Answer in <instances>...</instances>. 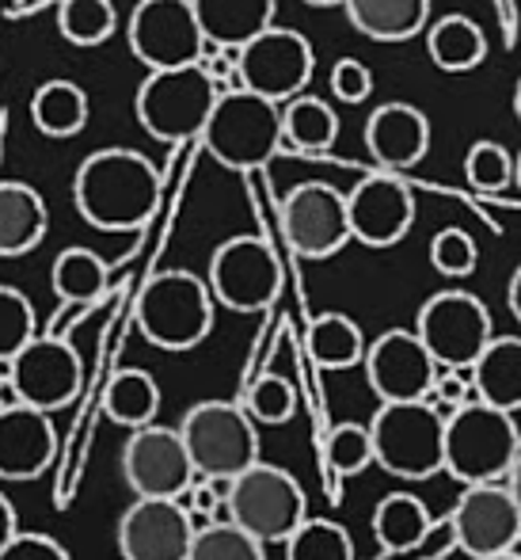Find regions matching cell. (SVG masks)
I'll return each instance as SVG.
<instances>
[{"instance_id":"6da1fadb","label":"cell","mask_w":521,"mask_h":560,"mask_svg":"<svg viewBox=\"0 0 521 560\" xmlns=\"http://www.w3.org/2000/svg\"><path fill=\"white\" fill-rule=\"evenodd\" d=\"M164 179L138 149H96L73 176L76 214L104 233H138L161 207Z\"/></svg>"},{"instance_id":"7a4b0ae2","label":"cell","mask_w":521,"mask_h":560,"mask_svg":"<svg viewBox=\"0 0 521 560\" xmlns=\"http://www.w3.org/2000/svg\"><path fill=\"white\" fill-rule=\"evenodd\" d=\"M521 450V431L514 412L469 400L446 416V435H441V472H449L461 485H487L502 480Z\"/></svg>"},{"instance_id":"3957f363","label":"cell","mask_w":521,"mask_h":560,"mask_svg":"<svg viewBox=\"0 0 521 560\" xmlns=\"http://www.w3.org/2000/svg\"><path fill=\"white\" fill-rule=\"evenodd\" d=\"M199 138L221 168L256 172L282 149V104L248 89H225Z\"/></svg>"},{"instance_id":"277c9868","label":"cell","mask_w":521,"mask_h":560,"mask_svg":"<svg viewBox=\"0 0 521 560\" xmlns=\"http://www.w3.org/2000/svg\"><path fill=\"white\" fill-rule=\"evenodd\" d=\"M213 294L206 279L171 267L141 287L138 294V332L161 351H191L213 332Z\"/></svg>"},{"instance_id":"5b68a950","label":"cell","mask_w":521,"mask_h":560,"mask_svg":"<svg viewBox=\"0 0 521 560\" xmlns=\"http://www.w3.org/2000/svg\"><path fill=\"white\" fill-rule=\"evenodd\" d=\"M446 416L430 400H384L369 420L374 465L400 480H430L441 472Z\"/></svg>"},{"instance_id":"8992f818","label":"cell","mask_w":521,"mask_h":560,"mask_svg":"<svg viewBox=\"0 0 521 560\" xmlns=\"http://www.w3.org/2000/svg\"><path fill=\"white\" fill-rule=\"evenodd\" d=\"M213 104H217V84L202 69V61H194L176 69H149L133 96V115L156 141H191L202 133Z\"/></svg>"},{"instance_id":"52a82bcc","label":"cell","mask_w":521,"mask_h":560,"mask_svg":"<svg viewBox=\"0 0 521 560\" xmlns=\"http://www.w3.org/2000/svg\"><path fill=\"white\" fill-rule=\"evenodd\" d=\"M228 508H233V523L263 546L286 541L309 518V500H305L301 480L282 465L263 462V457L233 477Z\"/></svg>"},{"instance_id":"ba28073f","label":"cell","mask_w":521,"mask_h":560,"mask_svg":"<svg viewBox=\"0 0 521 560\" xmlns=\"http://www.w3.org/2000/svg\"><path fill=\"white\" fill-rule=\"evenodd\" d=\"M199 477H236L259 462V423L233 400H202L179 423Z\"/></svg>"},{"instance_id":"9c48e42d","label":"cell","mask_w":521,"mask_h":560,"mask_svg":"<svg viewBox=\"0 0 521 560\" xmlns=\"http://www.w3.org/2000/svg\"><path fill=\"white\" fill-rule=\"evenodd\" d=\"M415 336L441 370H469L495 336L492 313L469 290H441L426 298L415 317Z\"/></svg>"},{"instance_id":"30bf717a","label":"cell","mask_w":521,"mask_h":560,"mask_svg":"<svg viewBox=\"0 0 521 560\" xmlns=\"http://www.w3.org/2000/svg\"><path fill=\"white\" fill-rule=\"evenodd\" d=\"M206 287L233 313H263L282 294V264L263 236H228L210 256Z\"/></svg>"},{"instance_id":"8fae6325","label":"cell","mask_w":521,"mask_h":560,"mask_svg":"<svg viewBox=\"0 0 521 560\" xmlns=\"http://www.w3.org/2000/svg\"><path fill=\"white\" fill-rule=\"evenodd\" d=\"M316 73V54L309 38L294 27H267L236 50V81L240 89L267 96L274 104L301 96Z\"/></svg>"},{"instance_id":"7c38bea8","label":"cell","mask_w":521,"mask_h":560,"mask_svg":"<svg viewBox=\"0 0 521 560\" xmlns=\"http://www.w3.org/2000/svg\"><path fill=\"white\" fill-rule=\"evenodd\" d=\"M126 38L145 69L194 66L206 54V35L191 0H138L126 23Z\"/></svg>"},{"instance_id":"4fadbf2b","label":"cell","mask_w":521,"mask_h":560,"mask_svg":"<svg viewBox=\"0 0 521 560\" xmlns=\"http://www.w3.org/2000/svg\"><path fill=\"white\" fill-rule=\"evenodd\" d=\"M8 377L20 389V400L43 412H61L76 400L84 385V362L66 336H35L20 354L8 362Z\"/></svg>"},{"instance_id":"5bb4252c","label":"cell","mask_w":521,"mask_h":560,"mask_svg":"<svg viewBox=\"0 0 521 560\" xmlns=\"http://www.w3.org/2000/svg\"><path fill=\"white\" fill-rule=\"evenodd\" d=\"M449 530H453L457 549L472 560L510 553L521 541V508L502 480L464 485L461 500L449 515Z\"/></svg>"},{"instance_id":"9a60e30c","label":"cell","mask_w":521,"mask_h":560,"mask_svg":"<svg viewBox=\"0 0 521 560\" xmlns=\"http://www.w3.org/2000/svg\"><path fill=\"white\" fill-rule=\"evenodd\" d=\"M122 477L141 500H179L199 472H194L179 431L145 423V428H133L126 439Z\"/></svg>"},{"instance_id":"2e32d148","label":"cell","mask_w":521,"mask_h":560,"mask_svg":"<svg viewBox=\"0 0 521 560\" xmlns=\"http://www.w3.org/2000/svg\"><path fill=\"white\" fill-rule=\"evenodd\" d=\"M282 233L289 248L301 259H328L351 244V222H346V195L331 184L309 179L297 184L282 199Z\"/></svg>"},{"instance_id":"e0dca14e","label":"cell","mask_w":521,"mask_h":560,"mask_svg":"<svg viewBox=\"0 0 521 560\" xmlns=\"http://www.w3.org/2000/svg\"><path fill=\"white\" fill-rule=\"evenodd\" d=\"M346 222H351V241L366 248H392L415 225V195L392 172H374L346 195Z\"/></svg>"},{"instance_id":"ac0fdd59","label":"cell","mask_w":521,"mask_h":560,"mask_svg":"<svg viewBox=\"0 0 521 560\" xmlns=\"http://www.w3.org/2000/svg\"><path fill=\"white\" fill-rule=\"evenodd\" d=\"M366 377L377 400H423L430 393L434 377H438V362L415 336V328H389L366 343Z\"/></svg>"},{"instance_id":"d6986e66","label":"cell","mask_w":521,"mask_h":560,"mask_svg":"<svg viewBox=\"0 0 521 560\" xmlns=\"http://www.w3.org/2000/svg\"><path fill=\"white\" fill-rule=\"evenodd\" d=\"M194 538L191 511L179 500H133L118 518L122 560H187Z\"/></svg>"},{"instance_id":"ffe728a7","label":"cell","mask_w":521,"mask_h":560,"mask_svg":"<svg viewBox=\"0 0 521 560\" xmlns=\"http://www.w3.org/2000/svg\"><path fill=\"white\" fill-rule=\"evenodd\" d=\"M58 431L50 412L31 405L0 408V480H38L54 465Z\"/></svg>"},{"instance_id":"44dd1931","label":"cell","mask_w":521,"mask_h":560,"mask_svg":"<svg viewBox=\"0 0 521 560\" xmlns=\"http://www.w3.org/2000/svg\"><path fill=\"white\" fill-rule=\"evenodd\" d=\"M430 149V118L415 104L392 100L381 104L366 118V153L381 164L384 172L415 168Z\"/></svg>"},{"instance_id":"7402d4cb","label":"cell","mask_w":521,"mask_h":560,"mask_svg":"<svg viewBox=\"0 0 521 560\" xmlns=\"http://www.w3.org/2000/svg\"><path fill=\"white\" fill-rule=\"evenodd\" d=\"M50 214L43 195L23 179H0V256H27L43 244Z\"/></svg>"},{"instance_id":"603a6c76","label":"cell","mask_w":521,"mask_h":560,"mask_svg":"<svg viewBox=\"0 0 521 560\" xmlns=\"http://www.w3.org/2000/svg\"><path fill=\"white\" fill-rule=\"evenodd\" d=\"M191 8L210 46L240 50L248 38L271 27L279 0H191Z\"/></svg>"},{"instance_id":"cb8c5ba5","label":"cell","mask_w":521,"mask_h":560,"mask_svg":"<svg viewBox=\"0 0 521 560\" xmlns=\"http://www.w3.org/2000/svg\"><path fill=\"white\" fill-rule=\"evenodd\" d=\"M469 382L479 400L518 412L521 408V336H492V343L479 351L469 366Z\"/></svg>"},{"instance_id":"d4e9b609","label":"cell","mask_w":521,"mask_h":560,"mask_svg":"<svg viewBox=\"0 0 521 560\" xmlns=\"http://www.w3.org/2000/svg\"><path fill=\"white\" fill-rule=\"evenodd\" d=\"M346 20L374 43H407L430 23V0H343Z\"/></svg>"},{"instance_id":"484cf974","label":"cell","mask_w":521,"mask_h":560,"mask_svg":"<svg viewBox=\"0 0 521 560\" xmlns=\"http://www.w3.org/2000/svg\"><path fill=\"white\" fill-rule=\"evenodd\" d=\"M426 54L441 73H472L487 58V35L472 15L449 12L426 23Z\"/></svg>"},{"instance_id":"4316f807","label":"cell","mask_w":521,"mask_h":560,"mask_svg":"<svg viewBox=\"0 0 521 560\" xmlns=\"http://www.w3.org/2000/svg\"><path fill=\"white\" fill-rule=\"evenodd\" d=\"M88 92L76 81H66V77L43 81L31 96V122L43 138H76L88 126Z\"/></svg>"},{"instance_id":"83f0119b","label":"cell","mask_w":521,"mask_h":560,"mask_svg":"<svg viewBox=\"0 0 521 560\" xmlns=\"http://www.w3.org/2000/svg\"><path fill=\"white\" fill-rule=\"evenodd\" d=\"M339 141V115L320 96H294L282 104V145L305 156L328 153Z\"/></svg>"},{"instance_id":"f1b7e54d","label":"cell","mask_w":521,"mask_h":560,"mask_svg":"<svg viewBox=\"0 0 521 560\" xmlns=\"http://www.w3.org/2000/svg\"><path fill=\"white\" fill-rule=\"evenodd\" d=\"M434 530L426 503L412 492H389L374 508V538L384 553H407Z\"/></svg>"},{"instance_id":"f546056e","label":"cell","mask_w":521,"mask_h":560,"mask_svg":"<svg viewBox=\"0 0 521 560\" xmlns=\"http://www.w3.org/2000/svg\"><path fill=\"white\" fill-rule=\"evenodd\" d=\"M161 412V385L149 370H118L104 389V416L118 428H145Z\"/></svg>"},{"instance_id":"4dcf8cb0","label":"cell","mask_w":521,"mask_h":560,"mask_svg":"<svg viewBox=\"0 0 521 560\" xmlns=\"http://www.w3.org/2000/svg\"><path fill=\"white\" fill-rule=\"evenodd\" d=\"M110 271L104 256H96L92 248H66L50 267V287L61 298V305H96L107 294Z\"/></svg>"},{"instance_id":"1f68e13d","label":"cell","mask_w":521,"mask_h":560,"mask_svg":"<svg viewBox=\"0 0 521 560\" xmlns=\"http://www.w3.org/2000/svg\"><path fill=\"white\" fill-rule=\"evenodd\" d=\"M305 347L320 370H351L366 359V336L346 313H320L305 332Z\"/></svg>"},{"instance_id":"d6a6232c","label":"cell","mask_w":521,"mask_h":560,"mask_svg":"<svg viewBox=\"0 0 521 560\" xmlns=\"http://www.w3.org/2000/svg\"><path fill=\"white\" fill-rule=\"evenodd\" d=\"M118 27L115 0H61L58 8V31L69 46H104Z\"/></svg>"},{"instance_id":"836d02e7","label":"cell","mask_w":521,"mask_h":560,"mask_svg":"<svg viewBox=\"0 0 521 560\" xmlns=\"http://www.w3.org/2000/svg\"><path fill=\"white\" fill-rule=\"evenodd\" d=\"M286 560H354V541L331 518H305L286 538Z\"/></svg>"},{"instance_id":"e575fe53","label":"cell","mask_w":521,"mask_h":560,"mask_svg":"<svg viewBox=\"0 0 521 560\" xmlns=\"http://www.w3.org/2000/svg\"><path fill=\"white\" fill-rule=\"evenodd\" d=\"M187 560H267V553L263 541L236 523H206L202 530H194Z\"/></svg>"},{"instance_id":"d590c367","label":"cell","mask_w":521,"mask_h":560,"mask_svg":"<svg viewBox=\"0 0 521 560\" xmlns=\"http://www.w3.org/2000/svg\"><path fill=\"white\" fill-rule=\"evenodd\" d=\"M464 179L484 195H499L514 184V153L499 141H472L464 153Z\"/></svg>"},{"instance_id":"8d00e7d4","label":"cell","mask_w":521,"mask_h":560,"mask_svg":"<svg viewBox=\"0 0 521 560\" xmlns=\"http://www.w3.org/2000/svg\"><path fill=\"white\" fill-rule=\"evenodd\" d=\"M323 457L335 477H358L362 469L374 465V439L362 423H335L323 443Z\"/></svg>"},{"instance_id":"74e56055","label":"cell","mask_w":521,"mask_h":560,"mask_svg":"<svg viewBox=\"0 0 521 560\" xmlns=\"http://www.w3.org/2000/svg\"><path fill=\"white\" fill-rule=\"evenodd\" d=\"M35 336H38V320L31 298L15 287H0V359L20 354Z\"/></svg>"},{"instance_id":"f35d334b","label":"cell","mask_w":521,"mask_h":560,"mask_svg":"<svg viewBox=\"0 0 521 560\" xmlns=\"http://www.w3.org/2000/svg\"><path fill=\"white\" fill-rule=\"evenodd\" d=\"M297 412V393L294 385L282 374H263L248 393V416L256 423H267V428H279V423H289Z\"/></svg>"},{"instance_id":"ab89813d","label":"cell","mask_w":521,"mask_h":560,"mask_svg":"<svg viewBox=\"0 0 521 560\" xmlns=\"http://www.w3.org/2000/svg\"><path fill=\"white\" fill-rule=\"evenodd\" d=\"M476 264H479V248H476V241H472V233H464V229H457V225L434 233L430 267L438 275H446V279H464V275L476 271Z\"/></svg>"},{"instance_id":"60d3db41","label":"cell","mask_w":521,"mask_h":560,"mask_svg":"<svg viewBox=\"0 0 521 560\" xmlns=\"http://www.w3.org/2000/svg\"><path fill=\"white\" fill-rule=\"evenodd\" d=\"M331 96L339 104H366L374 96V73L366 61L358 58H339L331 66Z\"/></svg>"},{"instance_id":"b9f144b4","label":"cell","mask_w":521,"mask_h":560,"mask_svg":"<svg viewBox=\"0 0 521 560\" xmlns=\"http://www.w3.org/2000/svg\"><path fill=\"white\" fill-rule=\"evenodd\" d=\"M426 400H430L441 416H449L453 408L476 400V389H472V382H469V370H438V377H434Z\"/></svg>"},{"instance_id":"7bdbcfd3","label":"cell","mask_w":521,"mask_h":560,"mask_svg":"<svg viewBox=\"0 0 521 560\" xmlns=\"http://www.w3.org/2000/svg\"><path fill=\"white\" fill-rule=\"evenodd\" d=\"M0 560H69V553L61 541L50 538V534L15 530L12 541L0 549Z\"/></svg>"},{"instance_id":"ee69618b","label":"cell","mask_w":521,"mask_h":560,"mask_svg":"<svg viewBox=\"0 0 521 560\" xmlns=\"http://www.w3.org/2000/svg\"><path fill=\"white\" fill-rule=\"evenodd\" d=\"M20 530V523H15V508L8 503V495L0 492V549L12 541V534Z\"/></svg>"},{"instance_id":"f6af8a7d","label":"cell","mask_w":521,"mask_h":560,"mask_svg":"<svg viewBox=\"0 0 521 560\" xmlns=\"http://www.w3.org/2000/svg\"><path fill=\"white\" fill-rule=\"evenodd\" d=\"M502 485L510 488V495H514V503L521 508V450H518L514 465H510V469H507V477H502Z\"/></svg>"},{"instance_id":"bcb514c9","label":"cell","mask_w":521,"mask_h":560,"mask_svg":"<svg viewBox=\"0 0 521 560\" xmlns=\"http://www.w3.org/2000/svg\"><path fill=\"white\" fill-rule=\"evenodd\" d=\"M507 305H510V313L521 320V267L514 275H510V287H507Z\"/></svg>"},{"instance_id":"7dc6e473","label":"cell","mask_w":521,"mask_h":560,"mask_svg":"<svg viewBox=\"0 0 521 560\" xmlns=\"http://www.w3.org/2000/svg\"><path fill=\"white\" fill-rule=\"evenodd\" d=\"M309 8H335V4H343V0H305Z\"/></svg>"},{"instance_id":"c3c4849f","label":"cell","mask_w":521,"mask_h":560,"mask_svg":"<svg viewBox=\"0 0 521 560\" xmlns=\"http://www.w3.org/2000/svg\"><path fill=\"white\" fill-rule=\"evenodd\" d=\"M514 115H518V122H521V77H518V84H514Z\"/></svg>"},{"instance_id":"681fc988","label":"cell","mask_w":521,"mask_h":560,"mask_svg":"<svg viewBox=\"0 0 521 560\" xmlns=\"http://www.w3.org/2000/svg\"><path fill=\"white\" fill-rule=\"evenodd\" d=\"M484 560H521V553H514V549H510V553H499V557H484Z\"/></svg>"},{"instance_id":"f907efd6","label":"cell","mask_w":521,"mask_h":560,"mask_svg":"<svg viewBox=\"0 0 521 560\" xmlns=\"http://www.w3.org/2000/svg\"><path fill=\"white\" fill-rule=\"evenodd\" d=\"M514 179H518V187H521V153L514 156Z\"/></svg>"}]
</instances>
